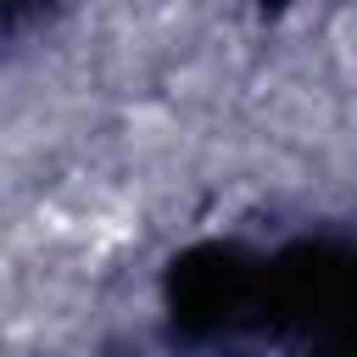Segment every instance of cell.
<instances>
[]
</instances>
